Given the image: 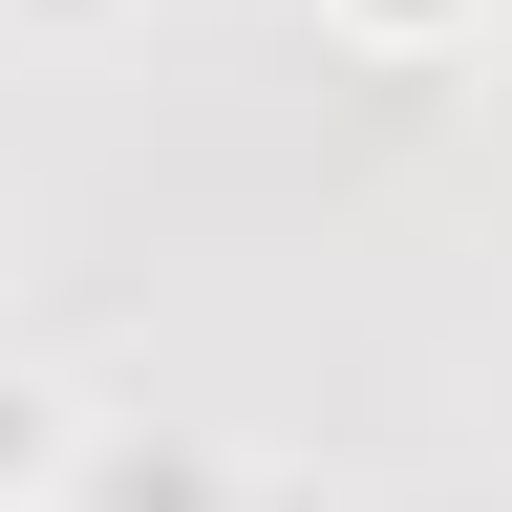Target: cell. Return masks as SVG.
Instances as JSON below:
<instances>
[{
  "instance_id": "1",
  "label": "cell",
  "mask_w": 512,
  "mask_h": 512,
  "mask_svg": "<svg viewBox=\"0 0 512 512\" xmlns=\"http://www.w3.org/2000/svg\"><path fill=\"white\" fill-rule=\"evenodd\" d=\"M86 512H214V470H171V448H107V470H86Z\"/></svg>"
},
{
  "instance_id": "3",
  "label": "cell",
  "mask_w": 512,
  "mask_h": 512,
  "mask_svg": "<svg viewBox=\"0 0 512 512\" xmlns=\"http://www.w3.org/2000/svg\"><path fill=\"white\" fill-rule=\"evenodd\" d=\"M363 22H448V0H363Z\"/></svg>"
},
{
  "instance_id": "2",
  "label": "cell",
  "mask_w": 512,
  "mask_h": 512,
  "mask_svg": "<svg viewBox=\"0 0 512 512\" xmlns=\"http://www.w3.org/2000/svg\"><path fill=\"white\" fill-rule=\"evenodd\" d=\"M64 470V406H43V384H0V491H43Z\"/></svg>"
}]
</instances>
